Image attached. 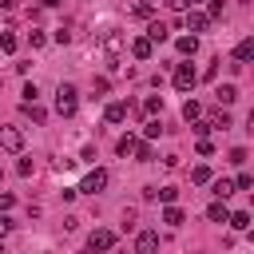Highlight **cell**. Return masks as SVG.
Returning <instances> with one entry per match:
<instances>
[{"instance_id": "cell-3", "label": "cell", "mask_w": 254, "mask_h": 254, "mask_svg": "<svg viewBox=\"0 0 254 254\" xmlns=\"http://www.w3.org/2000/svg\"><path fill=\"white\" fill-rule=\"evenodd\" d=\"M75 190H83V194H99V190H107V171H103V167H91Z\"/></svg>"}, {"instance_id": "cell-31", "label": "cell", "mask_w": 254, "mask_h": 254, "mask_svg": "<svg viewBox=\"0 0 254 254\" xmlns=\"http://www.w3.org/2000/svg\"><path fill=\"white\" fill-rule=\"evenodd\" d=\"M250 187H254V179H250V175H246V171H242V175H238V179H234V190H250Z\"/></svg>"}, {"instance_id": "cell-2", "label": "cell", "mask_w": 254, "mask_h": 254, "mask_svg": "<svg viewBox=\"0 0 254 254\" xmlns=\"http://www.w3.org/2000/svg\"><path fill=\"white\" fill-rule=\"evenodd\" d=\"M123 48H127V36H123L119 28H107V32H103V52H107V64H111V67H119Z\"/></svg>"}, {"instance_id": "cell-37", "label": "cell", "mask_w": 254, "mask_h": 254, "mask_svg": "<svg viewBox=\"0 0 254 254\" xmlns=\"http://www.w3.org/2000/svg\"><path fill=\"white\" fill-rule=\"evenodd\" d=\"M163 4H167V8H171V12H187V8H190V4H187V0H163Z\"/></svg>"}, {"instance_id": "cell-8", "label": "cell", "mask_w": 254, "mask_h": 254, "mask_svg": "<svg viewBox=\"0 0 254 254\" xmlns=\"http://www.w3.org/2000/svg\"><path fill=\"white\" fill-rule=\"evenodd\" d=\"M159 250V234L155 230H139V238H135V254H155Z\"/></svg>"}, {"instance_id": "cell-6", "label": "cell", "mask_w": 254, "mask_h": 254, "mask_svg": "<svg viewBox=\"0 0 254 254\" xmlns=\"http://www.w3.org/2000/svg\"><path fill=\"white\" fill-rule=\"evenodd\" d=\"M206 28H210V16L198 12V8H187V32L198 36V32H206Z\"/></svg>"}, {"instance_id": "cell-13", "label": "cell", "mask_w": 254, "mask_h": 254, "mask_svg": "<svg viewBox=\"0 0 254 254\" xmlns=\"http://www.w3.org/2000/svg\"><path fill=\"white\" fill-rule=\"evenodd\" d=\"M175 48H179V56H194L198 52V36H179Z\"/></svg>"}, {"instance_id": "cell-26", "label": "cell", "mask_w": 254, "mask_h": 254, "mask_svg": "<svg viewBox=\"0 0 254 254\" xmlns=\"http://www.w3.org/2000/svg\"><path fill=\"white\" fill-rule=\"evenodd\" d=\"M155 198H163L167 206H175V198H179V190H175V187H159V190H155Z\"/></svg>"}, {"instance_id": "cell-38", "label": "cell", "mask_w": 254, "mask_h": 254, "mask_svg": "<svg viewBox=\"0 0 254 254\" xmlns=\"http://www.w3.org/2000/svg\"><path fill=\"white\" fill-rule=\"evenodd\" d=\"M28 44L32 48H44V32H28Z\"/></svg>"}, {"instance_id": "cell-17", "label": "cell", "mask_w": 254, "mask_h": 254, "mask_svg": "<svg viewBox=\"0 0 254 254\" xmlns=\"http://www.w3.org/2000/svg\"><path fill=\"white\" fill-rule=\"evenodd\" d=\"M198 115H202V103H198V99H187V103H183V119H187V123H198Z\"/></svg>"}, {"instance_id": "cell-22", "label": "cell", "mask_w": 254, "mask_h": 254, "mask_svg": "<svg viewBox=\"0 0 254 254\" xmlns=\"http://www.w3.org/2000/svg\"><path fill=\"white\" fill-rule=\"evenodd\" d=\"M163 222H167V226H183V222H187V214H183L179 206H167V210H163Z\"/></svg>"}, {"instance_id": "cell-41", "label": "cell", "mask_w": 254, "mask_h": 254, "mask_svg": "<svg viewBox=\"0 0 254 254\" xmlns=\"http://www.w3.org/2000/svg\"><path fill=\"white\" fill-rule=\"evenodd\" d=\"M40 4H44V8H60L64 0H40Z\"/></svg>"}, {"instance_id": "cell-7", "label": "cell", "mask_w": 254, "mask_h": 254, "mask_svg": "<svg viewBox=\"0 0 254 254\" xmlns=\"http://www.w3.org/2000/svg\"><path fill=\"white\" fill-rule=\"evenodd\" d=\"M115 246V234L111 230H91L87 234V250H111Z\"/></svg>"}, {"instance_id": "cell-27", "label": "cell", "mask_w": 254, "mask_h": 254, "mask_svg": "<svg viewBox=\"0 0 254 254\" xmlns=\"http://www.w3.org/2000/svg\"><path fill=\"white\" fill-rule=\"evenodd\" d=\"M16 44H20V40H16L12 32H0V52H8V56H12V52H16Z\"/></svg>"}, {"instance_id": "cell-44", "label": "cell", "mask_w": 254, "mask_h": 254, "mask_svg": "<svg viewBox=\"0 0 254 254\" xmlns=\"http://www.w3.org/2000/svg\"><path fill=\"white\" fill-rule=\"evenodd\" d=\"M0 254H4V246H0Z\"/></svg>"}, {"instance_id": "cell-33", "label": "cell", "mask_w": 254, "mask_h": 254, "mask_svg": "<svg viewBox=\"0 0 254 254\" xmlns=\"http://www.w3.org/2000/svg\"><path fill=\"white\" fill-rule=\"evenodd\" d=\"M230 163L242 167V163H246V147H234V151H230Z\"/></svg>"}, {"instance_id": "cell-43", "label": "cell", "mask_w": 254, "mask_h": 254, "mask_svg": "<svg viewBox=\"0 0 254 254\" xmlns=\"http://www.w3.org/2000/svg\"><path fill=\"white\" fill-rule=\"evenodd\" d=\"M0 183H4V171H0Z\"/></svg>"}, {"instance_id": "cell-34", "label": "cell", "mask_w": 254, "mask_h": 254, "mask_svg": "<svg viewBox=\"0 0 254 254\" xmlns=\"http://www.w3.org/2000/svg\"><path fill=\"white\" fill-rule=\"evenodd\" d=\"M16 171H20V175H24V179H28V175H32V171H36V163H32V159H20V163H16Z\"/></svg>"}, {"instance_id": "cell-1", "label": "cell", "mask_w": 254, "mask_h": 254, "mask_svg": "<svg viewBox=\"0 0 254 254\" xmlns=\"http://www.w3.org/2000/svg\"><path fill=\"white\" fill-rule=\"evenodd\" d=\"M75 107H79V91H75V83H60V87H56V115L71 119Z\"/></svg>"}, {"instance_id": "cell-32", "label": "cell", "mask_w": 254, "mask_h": 254, "mask_svg": "<svg viewBox=\"0 0 254 254\" xmlns=\"http://www.w3.org/2000/svg\"><path fill=\"white\" fill-rule=\"evenodd\" d=\"M222 12H226V0H210V8H206V16L214 20V16H222Z\"/></svg>"}, {"instance_id": "cell-28", "label": "cell", "mask_w": 254, "mask_h": 254, "mask_svg": "<svg viewBox=\"0 0 254 254\" xmlns=\"http://www.w3.org/2000/svg\"><path fill=\"white\" fill-rule=\"evenodd\" d=\"M143 111H151V115H159V111H163V95H147V103H143Z\"/></svg>"}, {"instance_id": "cell-39", "label": "cell", "mask_w": 254, "mask_h": 254, "mask_svg": "<svg viewBox=\"0 0 254 254\" xmlns=\"http://www.w3.org/2000/svg\"><path fill=\"white\" fill-rule=\"evenodd\" d=\"M198 155H214V143L210 139H198Z\"/></svg>"}, {"instance_id": "cell-23", "label": "cell", "mask_w": 254, "mask_h": 254, "mask_svg": "<svg viewBox=\"0 0 254 254\" xmlns=\"http://www.w3.org/2000/svg\"><path fill=\"white\" fill-rule=\"evenodd\" d=\"M210 179H214V175H210V167H194V171H190V183H198V187H206Z\"/></svg>"}, {"instance_id": "cell-10", "label": "cell", "mask_w": 254, "mask_h": 254, "mask_svg": "<svg viewBox=\"0 0 254 254\" xmlns=\"http://www.w3.org/2000/svg\"><path fill=\"white\" fill-rule=\"evenodd\" d=\"M151 52H155V44H151L147 36H135V40H131V56H135V60H151Z\"/></svg>"}, {"instance_id": "cell-25", "label": "cell", "mask_w": 254, "mask_h": 254, "mask_svg": "<svg viewBox=\"0 0 254 254\" xmlns=\"http://www.w3.org/2000/svg\"><path fill=\"white\" fill-rule=\"evenodd\" d=\"M135 159H139V163H151V159H155V147H151V143H139V147H135Z\"/></svg>"}, {"instance_id": "cell-29", "label": "cell", "mask_w": 254, "mask_h": 254, "mask_svg": "<svg viewBox=\"0 0 254 254\" xmlns=\"http://www.w3.org/2000/svg\"><path fill=\"white\" fill-rule=\"evenodd\" d=\"M155 12V0H135V16H151Z\"/></svg>"}, {"instance_id": "cell-19", "label": "cell", "mask_w": 254, "mask_h": 254, "mask_svg": "<svg viewBox=\"0 0 254 254\" xmlns=\"http://www.w3.org/2000/svg\"><path fill=\"white\" fill-rule=\"evenodd\" d=\"M206 127H222V131H226V127H230V111H226V107H218V111H210V119H206Z\"/></svg>"}, {"instance_id": "cell-42", "label": "cell", "mask_w": 254, "mask_h": 254, "mask_svg": "<svg viewBox=\"0 0 254 254\" xmlns=\"http://www.w3.org/2000/svg\"><path fill=\"white\" fill-rule=\"evenodd\" d=\"M187 4H190V8H194V4H198V0H187Z\"/></svg>"}, {"instance_id": "cell-20", "label": "cell", "mask_w": 254, "mask_h": 254, "mask_svg": "<svg viewBox=\"0 0 254 254\" xmlns=\"http://www.w3.org/2000/svg\"><path fill=\"white\" fill-rule=\"evenodd\" d=\"M210 187H214V190H210L214 198H226V194H234V183H230V179H210Z\"/></svg>"}, {"instance_id": "cell-15", "label": "cell", "mask_w": 254, "mask_h": 254, "mask_svg": "<svg viewBox=\"0 0 254 254\" xmlns=\"http://www.w3.org/2000/svg\"><path fill=\"white\" fill-rule=\"evenodd\" d=\"M226 214H230V210H226V202H222V198H214V202L206 206V218H210V222H226Z\"/></svg>"}, {"instance_id": "cell-35", "label": "cell", "mask_w": 254, "mask_h": 254, "mask_svg": "<svg viewBox=\"0 0 254 254\" xmlns=\"http://www.w3.org/2000/svg\"><path fill=\"white\" fill-rule=\"evenodd\" d=\"M36 95H40V87H36V83H28V87H24V103H36Z\"/></svg>"}, {"instance_id": "cell-5", "label": "cell", "mask_w": 254, "mask_h": 254, "mask_svg": "<svg viewBox=\"0 0 254 254\" xmlns=\"http://www.w3.org/2000/svg\"><path fill=\"white\" fill-rule=\"evenodd\" d=\"M0 147L4 151H24V131L20 127H0Z\"/></svg>"}, {"instance_id": "cell-11", "label": "cell", "mask_w": 254, "mask_h": 254, "mask_svg": "<svg viewBox=\"0 0 254 254\" xmlns=\"http://www.w3.org/2000/svg\"><path fill=\"white\" fill-rule=\"evenodd\" d=\"M214 99H218V107H230V103L238 99V87H234V83H218V87H214Z\"/></svg>"}, {"instance_id": "cell-12", "label": "cell", "mask_w": 254, "mask_h": 254, "mask_svg": "<svg viewBox=\"0 0 254 254\" xmlns=\"http://www.w3.org/2000/svg\"><path fill=\"white\" fill-rule=\"evenodd\" d=\"M167 36H171V28H167L163 20H151V24H147V40H151V44H163Z\"/></svg>"}, {"instance_id": "cell-14", "label": "cell", "mask_w": 254, "mask_h": 254, "mask_svg": "<svg viewBox=\"0 0 254 254\" xmlns=\"http://www.w3.org/2000/svg\"><path fill=\"white\" fill-rule=\"evenodd\" d=\"M135 147H139V139H135V135H131V131H127V135H123V139H119V143H115V151H119V155H123V159H131V155H135Z\"/></svg>"}, {"instance_id": "cell-30", "label": "cell", "mask_w": 254, "mask_h": 254, "mask_svg": "<svg viewBox=\"0 0 254 254\" xmlns=\"http://www.w3.org/2000/svg\"><path fill=\"white\" fill-rule=\"evenodd\" d=\"M143 135H147V139H155V135H163V123H159V119H151V123L143 127Z\"/></svg>"}, {"instance_id": "cell-9", "label": "cell", "mask_w": 254, "mask_h": 254, "mask_svg": "<svg viewBox=\"0 0 254 254\" xmlns=\"http://www.w3.org/2000/svg\"><path fill=\"white\" fill-rule=\"evenodd\" d=\"M127 111H131V107H127L123 99H115V103H107V107H103V119H107V123H123V119H127Z\"/></svg>"}, {"instance_id": "cell-24", "label": "cell", "mask_w": 254, "mask_h": 254, "mask_svg": "<svg viewBox=\"0 0 254 254\" xmlns=\"http://www.w3.org/2000/svg\"><path fill=\"white\" fill-rule=\"evenodd\" d=\"M52 40H56V44H71V24H60V28L52 32Z\"/></svg>"}, {"instance_id": "cell-21", "label": "cell", "mask_w": 254, "mask_h": 254, "mask_svg": "<svg viewBox=\"0 0 254 254\" xmlns=\"http://www.w3.org/2000/svg\"><path fill=\"white\" fill-rule=\"evenodd\" d=\"M226 222L234 230H250V210H234V214H226Z\"/></svg>"}, {"instance_id": "cell-4", "label": "cell", "mask_w": 254, "mask_h": 254, "mask_svg": "<svg viewBox=\"0 0 254 254\" xmlns=\"http://www.w3.org/2000/svg\"><path fill=\"white\" fill-rule=\"evenodd\" d=\"M171 83H175L179 91H190V87L198 83V71H194L190 64H179V67H175V75H171Z\"/></svg>"}, {"instance_id": "cell-18", "label": "cell", "mask_w": 254, "mask_h": 254, "mask_svg": "<svg viewBox=\"0 0 254 254\" xmlns=\"http://www.w3.org/2000/svg\"><path fill=\"white\" fill-rule=\"evenodd\" d=\"M20 111H24V115H28L32 123H44V119H48V111H44L40 103H20Z\"/></svg>"}, {"instance_id": "cell-40", "label": "cell", "mask_w": 254, "mask_h": 254, "mask_svg": "<svg viewBox=\"0 0 254 254\" xmlns=\"http://www.w3.org/2000/svg\"><path fill=\"white\" fill-rule=\"evenodd\" d=\"M8 230H12V218H8V214H0V238H4Z\"/></svg>"}, {"instance_id": "cell-16", "label": "cell", "mask_w": 254, "mask_h": 254, "mask_svg": "<svg viewBox=\"0 0 254 254\" xmlns=\"http://www.w3.org/2000/svg\"><path fill=\"white\" fill-rule=\"evenodd\" d=\"M250 56H254V40H242V44H238V48H234V64H238V67H242V64H246V60H250Z\"/></svg>"}, {"instance_id": "cell-36", "label": "cell", "mask_w": 254, "mask_h": 254, "mask_svg": "<svg viewBox=\"0 0 254 254\" xmlns=\"http://www.w3.org/2000/svg\"><path fill=\"white\" fill-rule=\"evenodd\" d=\"M12 202H16V198H12L8 190H0V214H4V210H12Z\"/></svg>"}]
</instances>
